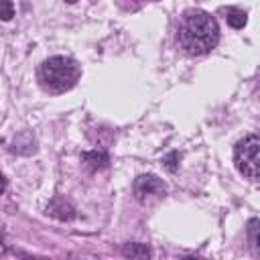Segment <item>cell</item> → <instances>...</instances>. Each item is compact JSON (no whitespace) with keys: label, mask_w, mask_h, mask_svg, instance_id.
I'll return each mask as SVG.
<instances>
[{"label":"cell","mask_w":260,"mask_h":260,"mask_svg":"<svg viewBox=\"0 0 260 260\" xmlns=\"http://www.w3.org/2000/svg\"><path fill=\"white\" fill-rule=\"evenodd\" d=\"M177 37L181 49L187 55H205L211 49H215L219 41V26L209 12L191 8L183 12Z\"/></svg>","instance_id":"cell-1"},{"label":"cell","mask_w":260,"mask_h":260,"mask_svg":"<svg viewBox=\"0 0 260 260\" xmlns=\"http://www.w3.org/2000/svg\"><path fill=\"white\" fill-rule=\"evenodd\" d=\"M81 75V69L75 59L65 57V55H55L49 57L41 63L39 67V81L47 91L61 93L71 89Z\"/></svg>","instance_id":"cell-2"},{"label":"cell","mask_w":260,"mask_h":260,"mask_svg":"<svg viewBox=\"0 0 260 260\" xmlns=\"http://www.w3.org/2000/svg\"><path fill=\"white\" fill-rule=\"evenodd\" d=\"M258 152H260V138L256 134L244 136L234 146V162L236 169L250 181L258 179Z\"/></svg>","instance_id":"cell-3"},{"label":"cell","mask_w":260,"mask_h":260,"mask_svg":"<svg viewBox=\"0 0 260 260\" xmlns=\"http://www.w3.org/2000/svg\"><path fill=\"white\" fill-rule=\"evenodd\" d=\"M165 183L162 179H158L156 175H140L136 177L134 185H132V191H134V197L138 201H146L148 197L152 195H158V193H165Z\"/></svg>","instance_id":"cell-4"},{"label":"cell","mask_w":260,"mask_h":260,"mask_svg":"<svg viewBox=\"0 0 260 260\" xmlns=\"http://www.w3.org/2000/svg\"><path fill=\"white\" fill-rule=\"evenodd\" d=\"M47 213L53 215V217H59V219H71V217L75 215L71 203L65 201L63 197H55V199H51V203L47 205Z\"/></svg>","instance_id":"cell-5"},{"label":"cell","mask_w":260,"mask_h":260,"mask_svg":"<svg viewBox=\"0 0 260 260\" xmlns=\"http://www.w3.org/2000/svg\"><path fill=\"white\" fill-rule=\"evenodd\" d=\"M81 160H83L85 167L98 171V169H106V167H108L110 156H108V152H104V150H87V152L81 154Z\"/></svg>","instance_id":"cell-6"},{"label":"cell","mask_w":260,"mask_h":260,"mask_svg":"<svg viewBox=\"0 0 260 260\" xmlns=\"http://www.w3.org/2000/svg\"><path fill=\"white\" fill-rule=\"evenodd\" d=\"M122 256H126V258H150L152 252H150V248H148L146 244L132 242V244H124Z\"/></svg>","instance_id":"cell-7"},{"label":"cell","mask_w":260,"mask_h":260,"mask_svg":"<svg viewBox=\"0 0 260 260\" xmlns=\"http://www.w3.org/2000/svg\"><path fill=\"white\" fill-rule=\"evenodd\" d=\"M225 20H228V24L232 28H244V24H246L248 18H246V12L244 10H240V8H228Z\"/></svg>","instance_id":"cell-8"},{"label":"cell","mask_w":260,"mask_h":260,"mask_svg":"<svg viewBox=\"0 0 260 260\" xmlns=\"http://www.w3.org/2000/svg\"><path fill=\"white\" fill-rule=\"evenodd\" d=\"M258 234H260V219H258V217H252V219L248 221V240H250V246H252L254 254L260 252V250H258V246H260Z\"/></svg>","instance_id":"cell-9"},{"label":"cell","mask_w":260,"mask_h":260,"mask_svg":"<svg viewBox=\"0 0 260 260\" xmlns=\"http://www.w3.org/2000/svg\"><path fill=\"white\" fill-rule=\"evenodd\" d=\"M14 16V6L10 0H0V18L2 20H10Z\"/></svg>","instance_id":"cell-10"},{"label":"cell","mask_w":260,"mask_h":260,"mask_svg":"<svg viewBox=\"0 0 260 260\" xmlns=\"http://www.w3.org/2000/svg\"><path fill=\"white\" fill-rule=\"evenodd\" d=\"M177 158H179V152H169V154L162 158V162H165V169L173 173V171L177 169V162H175Z\"/></svg>","instance_id":"cell-11"},{"label":"cell","mask_w":260,"mask_h":260,"mask_svg":"<svg viewBox=\"0 0 260 260\" xmlns=\"http://www.w3.org/2000/svg\"><path fill=\"white\" fill-rule=\"evenodd\" d=\"M6 189V181H4V177H2V173H0V193Z\"/></svg>","instance_id":"cell-12"},{"label":"cell","mask_w":260,"mask_h":260,"mask_svg":"<svg viewBox=\"0 0 260 260\" xmlns=\"http://www.w3.org/2000/svg\"><path fill=\"white\" fill-rule=\"evenodd\" d=\"M67 2H75V0H67Z\"/></svg>","instance_id":"cell-13"}]
</instances>
